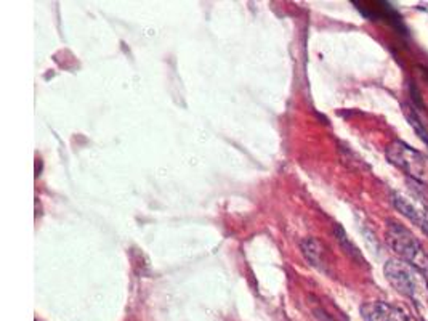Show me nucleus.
I'll return each mask as SVG.
<instances>
[{"label": "nucleus", "instance_id": "423d86ee", "mask_svg": "<svg viewBox=\"0 0 428 321\" xmlns=\"http://www.w3.org/2000/svg\"><path fill=\"white\" fill-rule=\"evenodd\" d=\"M302 251H303V254H305L307 261L311 263V265L321 267L323 249H321V246H319L318 241L308 240V238H307V240L302 242Z\"/></svg>", "mask_w": 428, "mask_h": 321}, {"label": "nucleus", "instance_id": "7ed1b4c3", "mask_svg": "<svg viewBox=\"0 0 428 321\" xmlns=\"http://www.w3.org/2000/svg\"><path fill=\"white\" fill-rule=\"evenodd\" d=\"M386 159L409 177L419 180V182L428 180V158L407 143L400 142V140L391 143L386 148Z\"/></svg>", "mask_w": 428, "mask_h": 321}, {"label": "nucleus", "instance_id": "20e7f679", "mask_svg": "<svg viewBox=\"0 0 428 321\" xmlns=\"http://www.w3.org/2000/svg\"><path fill=\"white\" fill-rule=\"evenodd\" d=\"M364 321H412L403 310L386 302H368L361 307Z\"/></svg>", "mask_w": 428, "mask_h": 321}, {"label": "nucleus", "instance_id": "f03ea898", "mask_svg": "<svg viewBox=\"0 0 428 321\" xmlns=\"http://www.w3.org/2000/svg\"><path fill=\"white\" fill-rule=\"evenodd\" d=\"M386 245L401 261L411 263L424 273L428 272V254L414 233L404 225L393 220L386 224Z\"/></svg>", "mask_w": 428, "mask_h": 321}, {"label": "nucleus", "instance_id": "39448f33", "mask_svg": "<svg viewBox=\"0 0 428 321\" xmlns=\"http://www.w3.org/2000/svg\"><path fill=\"white\" fill-rule=\"evenodd\" d=\"M393 206L398 209L401 214L407 217L412 224H416L419 229L428 233V215L427 212L422 209V207L414 203L409 196H406L403 193H395L393 195Z\"/></svg>", "mask_w": 428, "mask_h": 321}, {"label": "nucleus", "instance_id": "f257e3e1", "mask_svg": "<svg viewBox=\"0 0 428 321\" xmlns=\"http://www.w3.org/2000/svg\"><path fill=\"white\" fill-rule=\"evenodd\" d=\"M385 278L404 296L424 302L428 300V281L425 273L401 258H391L384 267Z\"/></svg>", "mask_w": 428, "mask_h": 321}]
</instances>
